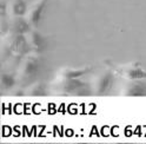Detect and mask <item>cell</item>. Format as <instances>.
Wrapping results in <instances>:
<instances>
[{"instance_id":"10","label":"cell","mask_w":146,"mask_h":144,"mask_svg":"<svg viewBox=\"0 0 146 144\" xmlns=\"http://www.w3.org/2000/svg\"><path fill=\"white\" fill-rule=\"evenodd\" d=\"M92 71V67H84V69H74V67H61L57 77H61V78H80L81 76L87 75L88 72Z\"/></svg>"},{"instance_id":"6","label":"cell","mask_w":146,"mask_h":144,"mask_svg":"<svg viewBox=\"0 0 146 144\" xmlns=\"http://www.w3.org/2000/svg\"><path fill=\"white\" fill-rule=\"evenodd\" d=\"M114 72L112 70L106 71L100 73L93 83V87H92V92L97 93V95H105L110 90L112 89L113 84H114Z\"/></svg>"},{"instance_id":"4","label":"cell","mask_w":146,"mask_h":144,"mask_svg":"<svg viewBox=\"0 0 146 144\" xmlns=\"http://www.w3.org/2000/svg\"><path fill=\"white\" fill-rule=\"evenodd\" d=\"M110 70L114 73L119 75L129 80H140L146 79V70H144L139 63H129V64H114V63H106Z\"/></svg>"},{"instance_id":"5","label":"cell","mask_w":146,"mask_h":144,"mask_svg":"<svg viewBox=\"0 0 146 144\" xmlns=\"http://www.w3.org/2000/svg\"><path fill=\"white\" fill-rule=\"evenodd\" d=\"M48 1L50 0H35V1H33L27 7V12L25 14V18L32 27H35V29L38 27Z\"/></svg>"},{"instance_id":"9","label":"cell","mask_w":146,"mask_h":144,"mask_svg":"<svg viewBox=\"0 0 146 144\" xmlns=\"http://www.w3.org/2000/svg\"><path fill=\"white\" fill-rule=\"evenodd\" d=\"M8 18L11 17H25L27 12V5L24 0H10L6 4Z\"/></svg>"},{"instance_id":"3","label":"cell","mask_w":146,"mask_h":144,"mask_svg":"<svg viewBox=\"0 0 146 144\" xmlns=\"http://www.w3.org/2000/svg\"><path fill=\"white\" fill-rule=\"evenodd\" d=\"M53 91L60 95H87L92 92V89L80 82L79 78H61L57 77L53 83Z\"/></svg>"},{"instance_id":"11","label":"cell","mask_w":146,"mask_h":144,"mask_svg":"<svg viewBox=\"0 0 146 144\" xmlns=\"http://www.w3.org/2000/svg\"><path fill=\"white\" fill-rule=\"evenodd\" d=\"M124 92L127 96H144L146 93V84L133 80V82L129 83Z\"/></svg>"},{"instance_id":"1","label":"cell","mask_w":146,"mask_h":144,"mask_svg":"<svg viewBox=\"0 0 146 144\" xmlns=\"http://www.w3.org/2000/svg\"><path fill=\"white\" fill-rule=\"evenodd\" d=\"M41 67H42V57L40 56V53H35V52L27 53L20 59L19 64L15 67L17 82L23 84L32 82L36 77V75L40 72Z\"/></svg>"},{"instance_id":"7","label":"cell","mask_w":146,"mask_h":144,"mask_svg":"<svg viewBox=\"0 0 146 144\" xmlns=\"http://www.w3.org/2000/svg\"><path fill=\"white\" fill-rule=\"evenodd\" d=\"M27 44L31 49V52L41 53L47 49V38L42 33H40L35 27H32L25 34Z\"/></svg>"},{"instance_id":"8","label":"cell","mask_w":146,"mask_h":144,"mask_svg":"<svg viewBox=\"0 0 146 144\" xmlns=\"http://www.w3.org/2000/svg\"><path fill=\"white\" fill-rule=\"evenodd\" d=\"M32 26L29 24L25 17H11L7 19V32L17 34H26Z\"/></svg>"},{"instance_id":"2","label":"cell","mask_w":146,"mask_h":144,"mask_svg":"<svg viewBox=\"0 0 146 144\" xmlns=\"http://www.w3.org/2000/svg\"><path fill=\"white\" fill-rule=\"evenodd\" d=\"M1 46H3L1 55H3L4 61H6V59H10L15 56L23 57L31 52V49L29 46V44H27L25 34H17V33H11V32L4 33Z\"/></svg>"},{"instance_id":"12","label":"cell","mask_w":146,"mask_h":144,"mask_svg":"<svg viewBox=\"0 0 146 144\" xmlns=\"http://www.w3.org/2000/svg\"><path fill=\"white\" fill-rule=\"evenodd\" d=\"M26 93L30 96H45L47 93V85L42 82H36L29 86Z\"/></svg>"},{"instance_id":"13","label":"cell","mask_w":146,"mask_h":144,"mask_svg":"<svg viewBox=\"0 0 146 144\" xmlns=\"http://www.w3.org/2000/svg\"><path fill=\"white\" fill-rule=\"evenodd\" d=\"M17 77L13 73H6L4 72L3 77H1V84L4 86V89H11L14 86V84H17Z\"/></svg>"}]
</instances>
